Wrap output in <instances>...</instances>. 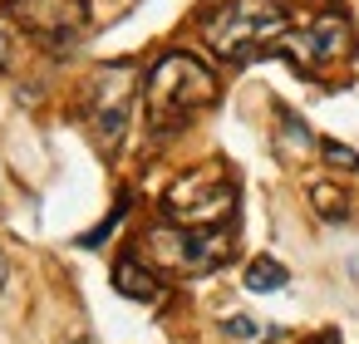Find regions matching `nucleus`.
Instances as JSON below:
<instances>
[{"instance_id": "1", "label": "nucleus", "mask_w": 359, "mask_h": 344, "mask_svg": "<svg viewBox=\"0 0 359 344\" xmlns=\"http://www.w3.org/2000/svg\"><path fill=\"white\" fill-rule=\"evenodd\" d=\"M212 99H217V74L197 55H187V50L163 55L148 69V79H143V109H148V128L153 133H177Z\"/></svg>"}, {"instance_id": "2", "label": "nucleus", "mask_w": 359, "mask_h": 344, "mask_svg": "<svg viewBox=\"0 0 359 344\" xmlns=\"http://www.w3.org/2000/svg\"><path fill=\"white\" fill-rule=\"evenodd\" d=\"M280 35H285L280 0H226L222 11H212L202 20V40L231 64H246V60L266 55Z\"/></svg>"}, {"instance_id": "3", "label": "nucleus", "mask_w": 359, "mask_h": 344, "mask_svg": "<svg viewBox=\"0 0 359 344\" xmlns=\"http://www.w3.org/2000/svg\"><path fill=\"white\" fill-rule=\"evenodd\" d=\"M143 246H148L153 266H168V270H177V275H212V270L231 256L236 231H231L226 221H217V226L158 221V226L143 236Z\"/></svg>"}, {"instance_id": "4", "label": "nucleus", "mask_w": 359, "mask_h": 344, "mask_svg": "<svg viewBox=\"0 0 359 344\" xmlns=\"http://www.w3.org/2000/svg\"><path fill=\"white\" fill-rule=\"evenodd\" d=\"M231 207H236V182L222 163H202L163 192V216L177 226H217L231 216Z\"/></svg>"}, {"instance_id": "5", "label": "nucleus", "mask_w": 359, "mask_h": 344, "mask_svg": "<svg viewBox=\"0 0 359 344\" xmlns=\"http://www.w3.org/2000/svg\"><path fill=\"white\" fill-rule=\"evenodd\" d=\"M138 84H143V74H138V64H104L99 74H94V84H89V94H84V118H89V128H94V138L99 143H118L123 138V128H128V113H133V99H138Z\"/></svg>"}, {"instance_id": "6", "label": "nucleus", "mask_w": 359, "mask_h": 344, "mask_svg": "<svg viewBox=\"0 0 359 344\" xmlns=\"http://www.w3.org/2000/svg\"><path fill=\"white\" fill-rule=\"evenodd\" d=\"M349 50H354V30L344 15H315L305 30H285L271 45V55L290 60L295 69H330V64L349 60Z\"/></svg>"}, {"instance_id": "7", "label": "nucleus", "mask_w": 359, "mask_h": 344, "mask_svg": "<svg viewBox=\"0 0 359 344\" xmlns=\"http://www.w3.org/2000/svg\"><path fill=\"white\" fill-rule=\"evenodd\" d=\"M6 11L55 50L74 45L89 25V0H6Z\"/></svg>"}, {"instance_id": "8", "label": "nucleus", "mask_w": 359, "mask_h": 344, "mask_svg": "<svg viewBox=\"0 0 359 344\" xmlns=\"http://www.w3.org/2000/svg\"><path fill=\"white\" fill-rule=\"evenodd\" d=\"M114 290L123 300H138V305L163 300V280H158L153 261H138V256H118L114 261Z\"/></svg>"}, {"instance_id": "9", "label": "nucleus", "mask_w": 359, "mask_h": 344, "mask_svg": "<svg viewBox=\"0 0 359 344\" xmlns=\"http://www.w3.org/2000/svg\"><path fill=\"white\" fill-rule=\"evenodd\" d=\"M290 275H285V266L280 261H271V256H256L251 266H246V290H256V295H266V290H280Z\"/></svg>"}, {"instance_id": "10", "label": "nucleus", "mask_w": 359, "mask_h": 344, "mask_svg": "<svg viewBox=\"0 0 359 344\" xmlns=\"http://www.w3.org/2000/svg\"><path fill=\"white\" fill-rule=\"evenodd\" d=\"M310 207H315L325 221H344V216H349V197H344L334 182H315V187H310Z\"/></svg>"}, {"instance_id": "11", "label": "nucleus", "mask_w": 359, "mask_h": 344, "mask_svg": "<svg viewBox=\"0 0 359 344\" xmlns=\"http://www.w3.org/2000/svg\"><path fill=\"white\" fill-rule=\"evenodd\" d=\"M276 123H280V143L290 148V153H310V128H305V118H295L290 109H276Z\"/></svg>"}, {"instance_id": "12", "label": "nucleus", "mask_w": 359, "mask_h": 344, "mask_svg": "<svg viewBox=\"0 0 359 344\" xmlns=\"http://www.w3.org/2000/svg\"><path fill=\"white\" fill-rule=\"evenodd\" d=\"M320 153H325V163H330V167L359 172V153H354V148H344V143H334V138H320Z\"/></svg>"}, {"instance_id": "13", "label": "nucleus", "mask_w": 359, "mask_h": 344, "mask_svg": "<svg viewBox=\"0 0 359 344\" xmlns=\"http://www.w3.org/2000/svg\"><path fill=\"white\" fill-rule=\"evenodd\" d=\"M123 212H128V202H118V207L109 212V221H104V226H94L89 236H79V246H99V241H104V236H109V231H114V226L123 221Z\"/></svg>"}, {"instance_id": "14", "label": "nucleus", "mask_w": 359, "mask_h": 344, "mask_svg": "<svg viewBox=\"0 0 359 344\" xmlns=\"http://www.w3.org/2000/svg\"><path fill=\"white\" fill-rule=\"evenodd\" d=\"M226 334H241V339H251V334H256V324L236 315V319H226Z\"/></svg>"}, {"instance_id": "15", "label": "nucleus", "mask_w": 359, "mask_h": 344, "mask_svg": "<svg viewBox=\"0 0 359 344\" xmlns=\"http://www.w3.org/2000/svg\"><path fill=\"white\" fill-rule=\"evenodd\" d=\"M6 55H11V35L0 30V64H6Z\"/></svg>"}, {"instance_id": "16", "label": "nucleus", "mask_w": 359, "mask_h": 344, "mask_svg": "<svg viewBox=\"0 0 359 344\" xmlns=\"http://www.w3.org/2000/svg\"><path fill=\"white\" fill-rule=\"evenodd\" d=\"M6 280H11V266H6V256H0V290H6Z\"/></svg>"}, {"instance_id": "17", "label": "nucleus", "mask_w": 359, "mask_h": 344, "mask_svg": "<svg viewBox=\"0 0 359 344\" xmlns=\"http://www.w3.org/2000/svg\"><path fill=\"white\" fill-rule=\"evenodd\" d=\"M315 344H334V339H315Z\"/></svg>"}]
</instances>
